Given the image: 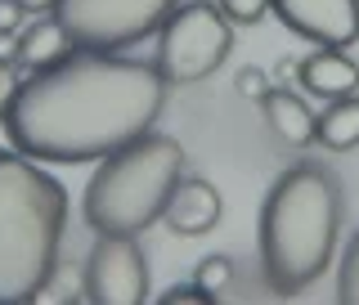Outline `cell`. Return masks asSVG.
I'll list each match as a JSON object with an SVG mask.
<instances>
[{"mask_svg": "<svg viewBox=\"0 0 359 305\" xmlns=\"http://www.w3.org/2000/svg\"><path fill=\"white\" fill-rule=\"evenodd\" d=\"M166 104L157 67L81 50L45 63L5 108L9 140L36 162H95L153 130Z\"/></svg>", "mask_w": 359, "mask_h": 305, "instance_id": "obj_1", "label": "cell"}, {"mask_svg": "<svg viewBox=\"0 0 359 305\" xmlns=\"http://www.w3.org/2000/svg\"><path fill=\"white\" fill-rule=\"evenodd\" d=\"M341 224V189L319 166L278 175L261 211V265L274 292L297 297L328 269Z\"/></svg>", "mask_w": 359, "mask_h": 305, "instance_id": "obj_2", "label": "cell"}, {"mask_svg": "<svg viewBox=\"0 0 359 305\" xmlns=\"http://www.w3.org/2000/svg\"><path fill=\"white\" fill-rule=\"evenodd\" d=\"M67 224V194L36 157L0 153V301L41 297Z\"/></svg>", "mask_w": 359, "mask_h": 305, "instance_id": "obj_3", "label": "cell"}, {"mask_svg": "<svg viewBox=\"0 0 359 305\" xmlns=\"http://www.w3.org/2000/svg\"><path fill=\"white\" fill-rule=\"evenodd\" d=\"M99 162L104 166L86 184V224L95 233H144L162 220L166 198L184 175V149L166 135H140Z\"/></svg>", "mask_w": 359, "mask_h": 305, "instance_id": "obj_4", "label": "cell"}, {"mask_svg": "<svg viewBox=\"0 0 359 305\" xmlns=\"http://www.w3.org/2000/svg\"><path fill=\"white\" fill-rule=\"evenodd\" d=\"M162 45H157V72L175 86H189V81H202L211 76L216 67L224 63L233 45V32H229V18L211 5H184V9H171L162 27Z\"/></svg>", "mask_w": 359, "mask_h": 305, "instance_id": "obj_5", "label": "cell"}, {"mask_svg": "<svg viewBox=\"0 0 359 305\" xmlns=\"http://www.w3.org/2000/svg\"><path fill=\"white\" fill-rule=\"evenodd\" d=\"M175 0H54V22L81 50H117L166 22Z\"/></svg>", "mask_w": 359, "mask_h": 305, "instance_id": "obj_6", "label": "cell"}, {"mask_svg": "<svg viewBox=\"0 0 359 305\" xmlns=\"http://www.w3.org/2000/svg\"><path fill=\"white\" fill-rule=\"evenodd\" d=\"M86 297L95 305H140L149 297V261L135 233H99L86 261Z\"/></svg>", "mask_w": 359, "mask_h": 305, "instance_id": "obj_7", "label": "cell"}, {"mask_svg": "<svg viewBox=\"0 0 359 305\" xmlns=\"http://www.w3.org/2000/svg\"><path fill=\"white\" fill-rule=\"evenodd\" d=\"M269 5L292 32L314 45L346 50L351 41H359V0H269Z\"/></svg>", "mask_w": 359, "mask_h": 305, "instance_id": "obj_8", "label": "cell"}, {"mask_svg": "<svg viewBox=\"0 0 359 305\" xmlns=\"http://www.w3.org/2000/svg\"><path fill=\"white\" fill-rule=\"evenodd\" d=\"M220 211H224V202H220L216 184H207V179H198V175L194 179L180 175V184L171 189V198H166V207H162V220L171 224L175 233H207V229H216Z\"/></svg>", "mask_w": 359, "mask_h": 305, "instance_id": "obj_9", "label": "cell"}, {"mask_svg": "<svg viewBox=\"0 0 359 305\" xmlns=\"http://www.w3.org/2000/svg\"><path fill=\"white\" fill-rule=\"evenodd\" d=\"M301 86H306L310 95H323V99H346V95L359 90V67H355V59H346L341 50L319 45V54H310V59L301 63Z\"/></svg>", "mask_w": 359, "mask_h": 305, "instance_id": "obj_10", "label": "cell"}, {"mask_svg": "<svg viewBox=\"0 0 359 305\" xmlns=\"http://www.w3.org/2000/svg\"><path fill=\"white\" fill-rule=\"evenodd\" d=\"M261 104H265L269 130H274L283 144H292V149H306V144H314V112L301 104L297 95H287V90H265Z\"/></svg>", "mask_w": 359, "mask_h": 305, "instance_id": "obj_11", "label": "cell"}, {"mask_svg": "<svg viewBox=\"0 0 359 305\" xmlns=\"http://www.w3.org/2000/svg\"><path fill=\"white\" fill-rule=\"evenodd\" d=\"M314 140L323 144V149H355L359 144V99H332V108L323 112V117H314Z\"/></svg>", "mask_w": 359, "mask_h": 305, "instance_id": "obj_12", "label": "cell"}, {"mask_svg": "<svg viewBox=\"0 0 359 305\" xmlns=\"http://www.w3.org/2000/svg\"><path fill=\"white\" fill-rule=\"evenodd\" d=\"M67 32L59 27V22H32L27 32L18 36V59L22 63H32V67H45V63H54V59H63L67 54Z\"/></svg>", "mask_w": 359, "mask_h": 305, "instance_id": "obj_13", "label": "cell"}, {"mask_svg": "<svg viewBox=\"0 0 359 305\" xmlns=\"http://www.w3.org/2000/svg\"><path fill=\"white\" fill-rule=\"evenodd\" d=\"M194 283H198L202 292H207L211 301L224 297V292H229V283H233V261H229V256H207V261L198 265Z\"/></svg>", "mask_w": 359, "mask_h": 305, "instance_id": "obj_14", "label": "cell"}, {"mask_svg": "<svg viewBox=\"0 0 359 305\" xmlns=\"http://www.w3.org/2000/svg\"><path fill=\"white\" fill-rule=\"evenodd\" d=\"M337 301L359 305V233L351 238V247L341 256V269H337Z\"/></svg>", "mask_w": 359, "mask_h": 305, "instance_id": "obj_15", "label": "cell"}, {"mask_svg": "<svg viewBox=\"0 0 359 305\" xmlns=\"http://www.w3.org/2000/svg\"><path fill=\"white\" fill-rule=\"evenodd\" d=\"M269 9V0H220V14L233 22H256Z\"/></svg>", "mask_w": 359, "mask_h": 305, "instance_id": "obj_16", "label": "cell"}, {"mask_svg": "<svg viewBox=\"0 0 359 305\" xmlns=\"http://www.w3.org/2000/svg\"><path fill=\"white\" fill-rule=\"evenodd\" d=\"M269 90V81H265V72L261 67H247V72H238V95H247V99H261Z\"/></svg>", "mask_w": 359, "mask_h": 305, "instance_id": "obj_17", "label": "cell"}, {"mask_svg": "<svg viewBox=\"0 0 359 305\" xmlns=\"http://www.w3.org/2000/svg\"><path fill=\"white\" fill-rule=\"evenodd\" d=\"M162 301H166V305H180V301H211V297H207L198 283H175V287L162 292Z\"/></svg>", "mask_w": 359, "mask_h": 305, "instance_id": "obj_18", "label": "cell"}, {"mask_svg": "<svg viewBox=\"0 0 359 305\" xmlns=\"http://www.w3.org/2000/svg\"><path fill=\"white\" fill-rule=\"evenodd\" d=\"M14 90H18L14 72H9V63H0V117H5V108H9V99H14Z\"/></svg>", "mask_w": 359, "mask_h": 305, "instance_id": "obj_19", "label": "cell"}, {"mask_svg": "<svg viewBox=\"0 0 359 305\" xmlns=\"http://www.w3.org/2000/svg\"><path fill=\"white\" fill-rule=\"evenodd\" d=\"M18 14H22L18 0H0V32H14L18 27Z\"/></svg>", "mask_w": 359, "mask_h": 305, "instance_id": "obj_20", "label": "cell"}, {"mask_svg": "<svg viewBox=\"0 0 359 305\" xmlns=\"http://www.w3.org/2000/svg\"><path fill=\"white\" fill-rule=\"evenodd\" d=\"M5 59H18V41L9 36V32H0V63Z\"/></svg>", "mask_w": 359, "mask_h": 305, "instance_id": "obj_21", "label": "cell"}, {"mask_svg": "<svg viewBox=\"0 0 359 305\" xmlns=\"http://www.w3.org/2000/svg\"><path fill=\"white\" fill-rule=\"evenodd\" d=\"M22 9H54V0H18Z\"/></svg>", "mask_w": 359, "mask_h": 305, "instance_id": "obj_22", "label": "cell"}]
</instances>
